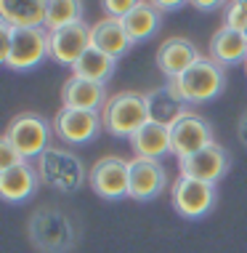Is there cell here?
<instances>
[{"mask_svg":"<svg viewBox=\"0 0 247 253\" xmlns=\"http://www.w3.org/2000/svg\"><path fill=\"white\" fill-rule=\"evenodd\" d=\"M106 133H112L114 139H133L149 123V107H146V93L136 91H122L114 93L106 101V107L101 109Z\"/></svg>","mask_w":247,"mask_h":253,"instance_id":"7a4b0ae2","label":"cell"},{"mask_svg":"<svg viewBox=\"0 0 247 253\" xmlns=\"http://www.w3.org/2000/svg\"><path fill=\"white\" fill-rule=\"evenodd\" d=\"M51 131H53V123H48L43 115L22 112L8 123L5 136H8L11 144L22 152L24 160H37V157L51 147Z\"/></svg>","mask_w":247,"mask_h":253,"instance_id":"5b68a950","label":"cell"},{"mask_svg":"<svg viewBox=\"0 0 247 253\" xmlns=\"http://www.w3.org/2000/svg\"><path fill=\"white\" fill-rule=\"evenodd\" d=\"M91 40H93V48L104 51L106 56L112 59H122L128 56V51L133 48V38H130V32L125 30V24L120 22V19H101L99 24H93L91 30Z\"/></svg>","mask_w":247,"mask_h":253,"instance_id":"d6986e66","label":"cell"},{"mask_svg":"<svg viewBox=\"0 0 247 253\" xmlns=\"http://www.w3.org/2000/svg\"><path fill=\"white\" fill-rule=\"evenodd\" d=\"M130 147L136 149V157L162 163L168 155H173V136H170L168 126H160V123L149 120L146 126L130 139Z\"/></svg>","mask_w":247,"mask_h":253,"instance_id":"ffe728a7","label":"cell"},{"mask_svg":"<svg viewBox=\"0 0 247 253\" xmlns=\"http://www.w3.org/2000/svg\"><path fill=\"white\" fill-rule=\"evenodd\" d=\"M11 45H13V30L8 24H0V61L3 64L11 56Z\"/></svg>","mask_w":247,"mask_h":253,"instance_id":"83f0119b","label":"cell"},{"mask_svg":"<svg viewBox=\"0 0 247 253\" xmlns=\"http://www.w3.org/2000/svg\"><path fill=\"white\" fill-rule=\"evenodd\" d=\"M223 27H231V30L245 32V35H247V0H234V3H226Z\"/></svg>","mask_w":247,"mask_h":253,"instance_id":"d4e9b609","label":"cell"},{"mask_svg":"<svg viewBox=\"0 0 247 253\" xmlns=\"http://www.w3.org/2000/svg\"><path fill=\"white\" fill-rule=\"evenodd\" d=\"M85 22V5L80 0H48V11H45V30L56 32L64 27Z\"/></svg>","mask_w":247,"mask_h":253,"instance_id":"cb8c5ba5","label":"cell"},{"mask_svg":"<svg viewBox=\"0 0 247 253\" xmlns=\"http://www.w3.org/2000/svg\"><path fill=\"white\" fill-rule=\"evenodd\" d=\"M45 0H3L0 3V24L11 30H35L45 27Z\"/></svg>","mask_w":247,"mask_h":253,"instance_id":"ac0fdd59","label":"cell"},{"mask_svg":"<svg viewBox=\"0 0 247 253\" xmlns=\"http://www.w3.org/2000/svg\"><path fill=\"white\" fill-rule=\"evenodd\" d=\"M136 5H139V0H104L101 3V8L109 19H120V22H125L130 13L136 11Z\"/></svg>","mask_w":247,"mask_h":253,"instance_id":"484cf974","label":"cell"},{"mask_svg":"<svg viewBox=\"0 0 247 253\" xmlns=\"http://www.w3.org/2000/svg\"><path fill=\"white\" fill-rule=\"evenodd\" d=\"M37 173L45 187H53L59 192H77L85 184L82 160L64 147H48L37 157Z\"/></svg>","mask_w":247,"mask_h":253,"instance_id":"3957f363","label":"cell"},{"mask_svg":"<svg viewBox=\"0 0 247 253\" xmlns=\"http://www.w3.org/2000/svg\"><path fill=\"white\" fill-rule=\"evenodd\" d=\"M122 24H125V30L130 32L133 43H143V40L154 38L157 32H160V27H162V11L157 8L154 3H143V0H139L136 11L130 13Z\"/></svg>","mask_w":247,"mask_h":253,"instance_id":"7402d4cb","label":"cell"},{"mask_svg":"<svg viewBox=\"0 0 247 253\" xmlns=\"http://www.w3.org/2000/svg\"><path fill=\"white\" fill-rule=\"evenodd\" d=\"M146 107H149V120L160 123V126H168V128L173 126L183 112H189L186 101L181 99V93H178L176 80H168L165 85L149 91L146 93Z\"/></svg>","mask_w":247,"mask_h":253,"instance_id":"e0dca14e","label":"cell"},{"mask_svg":"<svg viewBox=\"0 0 247 253\" xmlns=\"http://www.w3.org/2000/svg\"><path fill=\"white\" fill-rule=\"evenodd\" d=\"M170 136H173V155L178 160H186V157L208 149L212 141V128L210 123L197 112H183L173 126H170Z\"/></svg>","mask_w":247,"mask_h":253,"instance_id":"30bf717a","label":"cell"},{"mask_svg":"<svg viewBox=\"0 0 247 253\" xmlns=\"http://www.w3.org/2000/svg\"><path fill=\"white\" fill-rule=\"evenodd\" d=\"M191 5H194V8H200V11H215L221 3H215V0H212V3H191Z\"/></svg>","mask_w":247,"mask_h":253,"instance_id":"4dcf8cb0","label":"cell"},{"mask_svg":"<svg viewBox=\"0 0 247 253\" xmlns=\"http://www.w3.org/2000/svg\"><path fill=\"white\" fill-rule=\"evenodd\" d=\"M27 235L40 253H72L80 240L74 218L56 205L37 208L27 221Z\"/></svg>","mask_w":247,"mask_h":253,"instance_id":"6da1fadb","label":"cell"},{"mask_svg":"<svg viewBox=\"0 0 247 253\" xmlns=\"http://www.w3.org/2000/svg\"><path fill=\"white\" fill-rule=\"evenodd\" d=\"M215 184H205L189 176H178L170 187V203L183 218H202L215 208Z\"/></svg>","mask_w":247,"mask_h":253,"instance_id":"52a82bcc","label":"cell"},{"mask_svg":"<svg viewBox=\"0 0 247 253\" xmlns=\"http://www.w3.org/2000/svg\"><path fill=\"white\" fill-rule=\"evenodd\" d=\"M51 56V32L45 27L35 30H13L11 56L5 59V67L13 72H30L40 67Z\"/></svg>","mask_w":247,"mask_h":253,"instance_id":"8992f818","label":"cell"},{"mask_svg":"<svg viewBox=\"0 0 247 253\" xmlns=\"http://www.w3.org/2000/svg\"><path fill=\"white\" fill-rule=\"evenodd\" d=\"M245 75H247V61H245Z\"/></svg>","mask_w":247,"mask_h":253,"instance_id":"1f68e13d","label":"cell"},{"mask_svg":"<svg viewBox=\"0 0 247 253\" xmlns=\"http://www.w3.org/2000/svg\"><path fill=\"white\" fill-rule=\"evenodd\" d=\"M19 163H24L22 152L11 144L8 136H3V139H0V173L8 170V168H13V166H19Z\"/></svg>","mask_w":247,"mask_h":253,"instance_id":"4316f807","label":"cell"},{"mask_svg":"<svg viewBox=\"0 0 247 253\" xmlns=\"http://www.w3.org/2000/svg\"><path fill=\"white\" fill-rule=\"evenodd\" d=\"M40 184L43 181H40L37 168L30 166V160H24V163H19V166H13V168L0 173V195H3L5 203L16 205V203L30 200L37 192Z\"/></svg>","mask_w":247,"mask_h":253,"instance_id":"9a60e30c","label":"cell"},{"mask_svg":"<svg viewBox=\"0 0 247 253\" xmlns=\"http://www.w3.org/2000/svg\"><path fill=\"white\" fill-rule=\"evenodd\" d=\"M72 70H74V78H82V80H91V83L106 85L109 80H112L114 70H117V59L106 56L104 51H99V48H93V45H91V48L85 51V56H82Z\"/></svg>","mask_w":247,"mask_h":253,"instance_id":"603a6c76","label":"cell"},{"mask_svg":"<svg viewBox=\"0 0 247 253\" xmlns=\"http://www.w3.org/2000/svg\"><path fill=\"white\" fill-rule=\"evenodd\" d=\"M91 30L93 27L88 22H80V24H72V27H64V30L51 32V59L59 61V64L74 67L82 56H85V51L93 45Z\"/></svg>","mask_w":247,"mask_h":253,"instance_id":"4fadbf2b","label":"cell"},{"mask_svg":"<svg viewBox=\"0 0 247 253\" xmlns=\"http://www.w3.org/2000/svg\"><path fill=\"white\" fill-rule=\"evenodd\" d=\"M200 59H202L200 48L186 38H170L157 48V67L165 75V80L183 78Z\"/></svg>","mask_w":247,"mask_h":253,"instance_id":"5bb4252c","label":"cell"},{"mask_svg":"<svg viewBox=\"0 0 247 253\" xmlns=\"http://www.w3.org/2000/svg\"><path fill=\"white\" fill-rule=\"evenodd\" d=\"M176 85L186 104H205L226 91V70L215 59L202 56L183 78L176 80Z\"/></svg>","mask_w":247,"mask_h":253,"instance_id":"277c9868","label":"cell"},{"mask_svg":"<svg viewBox=\"0 0 247 253\" xmlns=\"http://www.w3.org/2000/svg\"><path fill=\"white\" fill-rule=\"evenodd\" d=\"M106 85L91 83L82 78H72L61 88V104L67 109H82V112H101L106 107Z\"/></svg>","mask_w":247,"mask_h":253,"instance_id":"2e32d148","label":"cell"},{"mask_svg":"<svg viewBox=\"0 0 247 253\" xmlns=\"http://www.w3.org/2000/svg\"><path fill=\"white\" fill-rule=\"evenodd\" d=\"M51 123H53V133H56L64 144H74V147L91 144V141H96L101 136V131H104V118H101V112H82V109L61 107Z\"/></svg>","mask_w":247,"mask_h":253,"instance_id":"ba28073f","label":"cell"},{"mask_svg":"<svg viewBox=\"0 0 247 253\" xmlns=\"http://www.w3.org/2000/svg\"><path fill=\"white\" fill-rule=\"evenodd\" d=\"M178 168H181V176H189V179H197L205 184H218L229 173L231 155L221 144H210L208 149L186 157V160H178Z\"/></svg>","mask_w":247,"mask_h":253,"instance_id":"8fae6325","label":"cell"},{"mask_svg":"<svg viewBox=\"0 0 247 253\" xmlns=\"http://www.w3.org/2000/svg\"><path fill=\"white\" fill-rule=\"evenodd\" d=\"M237 136H239V141L247 147V109L242 115H239V123H237Z\"/></svg>","mask_w":247,"mask_h":253,"instance_id":"f1b7e54d","label":"cell"},{"mask_svg":"<svg viewBox=\"0 0 247 253\" xmlns=\"http://www.w3.org/2000/svg\"><path fill=\"white\" fill-rule=\"evenodd\" d=\"M210 59H215L221 67L245 64L247 61V35L221 24L215 30V35L210 38Z\"/></svg>","mask_w":247,"mask_h":253,"instance_id":"44dd1931","label":"cell"},{"mask_svg":"<svg viewBox=\"0 0 247 253\" xmlns=\"http://www.w3.org/2000/svg\"><path fill=\"white\" fill-rule=\"evenodd\" d=\"M165 187H168V170L160 160H143V157L130 160V200L149 203L160 197Z\"/></svg>","mask_w":247,"mask_h":253,"instance_id":"7c38bea8","label":"cell"},{"mask_svg":"<svg viewBox=\"0 0 247 253\" xmlns=\"http://www.w3.org/2000/svg\"><path fill=\"white\" fill-rule=\"evenodd\" d=\"M88 184L104 200H122L130 195V160L122 157H101L88 170Z\"/></svg>","mask_w":247,"mask_h":253,"instance_id":"9c48e42d","label":"cell"},{"mask_svg":"<svg viewBox=\"0 0 247 253\" xmlns=\"http://www.w3.org/2000/svg\"><path fill=\"white\" fill-rule=\"evenodd\" d=\"M154 5H157V8H160V11L165 13V11H176V8H181L183 3H181V0H173V3H165V0H157Z\"/></svg>","mask_w":247,"mask_h":253,"instance_id":"f546056e","label":"cell"}]
</instances>
